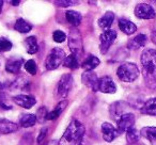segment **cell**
<instances>
[{
  "instance_id": "60d3db41",
  "label": "cell",
  "mask_w": 156,
  "mask_h": 145,
  "mask_svg": "<svg viewBox=\"0 0 156 145\" xmlns=\"http://www.w3.org/2000/svg\"><path fill=\"white\" fill-rule=\"evenodd\" d=\"M0 88H1V83H0Z\"/></svg>"
},
{
  "instance_id": "4fadbf2b",
  "label": "cell",
  "mask_w": 156,
  "mask_h": 145,
  "mask_svg": "<svg viewBox=\"0 0 156 145\" xmlns=\"http://www.w3.org/2000/svg\"><path fill=\"white\" fill-rule=\"evenodd\" d=\"M102 133H103V138H104V140L106 142H112L120 134L117 128L113 127L110 123L102 124Z\"/></svg>"
},
{
  "instance_id": "d590c367",
  "label": "cell",
  "mask_w": 156,
  "mask_h": 145,
  "mask_svg": "<svg viewBox=\"0 0 156 145\" xmlns=\"http://www.w3.org/2000/svg\"><path fill=\"white\" fill-rule=\"evenodd\" d=\"M5 94L2 93V92H0V106L5 104Z\"/></svg>"
},
{
  "instance_id": "8fae6325",
  "label": "cell",
  "mask_w": 156,
  "mask_h": 145,
  "mask_svg": "<svg viewBox=\"0 0 156 145\" xmlns=\"http://www.w3.org/2000/svg\"><path fill=\"white\" fill-rule=\"evenodd\" d=\"M81 80L85 85H87L91 91H98V78L93 71H85L81 76Z\"/></svg>"
},
{
  "instance_id": "4316f807",
  "label": "cell",
  "mask_w": 156,
  "mask_h": 145,
  "mask_svg": "<svg viewBox=\"0 0 156 145\" xmlns=\"http://www.w3.org/2000/svg\"><path fill=\"white\" fill-rule=\"evenodd\" d=\"M63 64L65 67H69V69H76L79 66V62H78V58L76 56H74L73 54H71L69 56L65 57Z\"/></svg>"
},
{
  "instance_id": "6da1fadb",
  "label": "cell",
  "mask_w": 156,
  "mask_h": 145,
  "mask_svg": "<svg viewBox=\"0 0 156 145\" xmlns=\"http://www.w3.org/2000/svg\"><path fill=\"white\" fill-rule=\"evenodd\" d=\"M141 64L145 85L150 89H156V50L145 49L141 54Z\"/></svg>"
},
{
  "instance_id": "5b68a950",
  "label": "cell",
  "mask_w": 156,
  "mask_h": 145,
  "mask_svg": "<svg viewBox=\"0 0 156 145\" xmlns=\"http://www.w3.org/2000/svg\"><path fill=\"white\" fill-rule=\"evenodd\" d=\"M69 47L71 48V51L74 56L77 58L83 54V40H81L80 33L78 32L76 29H72L69 36Z\"/></svg>"
},
{
  "instance_id": "ac0fdd59",
  "label": "cell",
  "mask_w": 156,
  "mask_h": 145,
  "mask_svg": "<svg viewBox=\"0 0 156 145\" xmlns=\"http://www.w3.org/2000/svg\"><path fill=\"white\" fill-rule=\"evenodd\" d=\"M113 19H115V14H113V12L108 11L98 19V26L102 29H104L105 31L109 30V28H110L111 25H112Z\"/></svg>"
},
{
  "instance_id": "f35d334b",
  "label": "cell",
  "mask_w": 156,
  "mask_h": 145,
  "mask_svg": "<svg viewBox=\"0 0 156 145\" xmlns=\"http://www.w3.org/2000/svg\"><path fill=\"white\" fill-rule=\"evenodd\" d=\"M2 5H3V2L0 0V13H1V11H2Z\"/></svg>"
},
{
  "instance_id": "44dd1931",
  "label": "cell",
  "mask_w": 156,
  "mask_h": 145,
  "mask_svg": "<svg viewBox=\"0 0 156 145\" xmlns=\"http://www.w3.org/2000/svg\"><path fill=\"white\" fill-rule=\"evenodd\" d=\"M100 62L101 61L98 57L93 56V54H89V56L87 57V59L83 61L81 66H83V68L85 69L86 71H93L95 67H98V65H100Z\"/></svg>"
},
{
  "instance_id": "f1b7e54d",
  "label": "cell",
  "mask_w": 156,
  "mask_h": 145,
  "mask_svg": "<svg viewBox=\"0 0 156 145\" xmlns=\"http://www.w3.org/2000/svg\"><path fill=\"white\" fill-rule=\"evenodd\" d=\"M26 44H27V52H28V54H33L39 49L37 37L35 36H29L28 39L26 40Z\"/></svg>"
},
{
  "instance_id": "83f0119b",
  "label": "cell",
  "mask_w": 156,
  "mask_h": 145,
  "mask_svg": "<svg viewBox=\"0 0 156 145\" xmlns=\"http://www.w3.org/2000/svg\"><path fill=\"white\" fill-rule=\"evenodd\" d=\"M139 138H140V132H138V130L135 129L134 127L129 128L126 131V140L129 144H134V143L138 142Z\"/></svg>"
},
{
  "instance_id": "d6986e66",
  "label": "cell",
  "mask_w": 156,
  "mask_h": 145,
  "mask_svg": "<svg viewBox=\"0 0 156 145\" xmlns=\"http://www.w3.org/2000/svg\"><path fill=\"white\" fill-rule=\"evenodd\" d=\"M147 35L144 34H138L137 36H135L133 40H130L128 42V48L129 49H139V48H142L147 44Z\"/></svg>"
},
{
  "instance_id": "74e56055",
  "label": "cell",
  "mask_w": 156,
  "mask_h": 145,
  "mask_svg": "<svg viewBox=\"0 0 156 145\" xmlns=\"http://www.w3.org/2000/svg\"><path fill=\"white\" fill-rule=\"evenodd\" d=\"M47 145H59V141L57 140H51L47 143Z\"/></svg>"
},
{
  "instance_id": "7402d4cb",
  "label": "cell",
  "mask_w": 156,
  "mask_h": 145,
  "mask_svg": "<svg viewBox=\"0 0 156 145\" xmlns=\"http://www.w3.org/2000/svg\"><path fill=\"white\" fill-rule=\"evenodd\" d=\"M141 113L156 116V97L150 98L149 100L145 102V104L141 108Z\"/></svg>"
},
{
  "instance_id": "f546056e",
  "label": "cell",
  "mask_w": 156,
  "mask_h": 145,
  "mask_svg": "<svg viewBox=\"0 0 156 145\" xmlns=\"http://www.w3.org/2000/svg\"><path fill=\"white\" fill-rule=\"evenodd\" d=\"M12 49V43L9 40L1 37L0 39V52H5Z\"/></svg>"
},
{
  "instance_id": "52a82bcc",
  "label": "cell",
  "mask_w": 156,
  "mask_h": 145,
  "mask_svg": "<svg viewBox=\"0 0 156 145\" xmlns=\"http://www.w3.org/2000/svg\"><path fill=\"white\" fill-rule=\"evenodd\" d=\"M115 39H117V32L112 29L106 30L101 34L100 36V49L101 54H105L109 50L110 46L115 43Z\"/></svg>"
},
{
  "instance_id": "2e32d148",
  "label": "cell",
  "mask_w": 156,
  "mask_h": 145,
  "mask_svg": "<svg viewBox=\"0 0 156 145\" xmlns=\"http://www.w3.org/2000/svg\"><path fill=\"white\" fill-rule=\"evenodd\" d=\"M23 63H24V60L22 58H17V57L11 58L10 60H8L7 64H5V71L11 74H16L20 71Z\"/></svg>"
},
{
  "instance_id": "d6a6232c",
  "label": "cell",
  "mask_w": 156,
  "mask_h": 145,
  "mask_svg": "<svg viewBox=\"0 0 156 145\" xmlns=\"http://www.w3.org/2000/svg\"><path fill=\"white\" fill-rule=\"evenodd\" d=\"M52 37H54V41L56 42V43H62V42H64L65 39H66V35H65V33L63 32V31L56 30L54 32V34H52Z\"/></svg>"
},
{
  "instance_id": "8992f818",
  "label": "cell",
  "mask_w": 156,
  "mask_h": 145,
  "mask_svg": "<svg viewBox=\"0 0 156 145\" xmlns=\"http://www.w3.org/2000/svg\"><path fill=\"white\" fill-rule=\"evenodd\" d=\"M73 85V77L71 74H64L61 79L59 80L58 85H57L56 93L60 99H64L66 98V96L69 95V91L72 89Z\"/></svg>"
},
{
  "instance_id": "3957f363",
  "label": "cell",
  "mask_w": 156,
  "mask_h": 145,
  "mask_svg": "<svg viewBox=\"0 0 156 145\" xmlns=\"http://www.w3.org/2000/svg\"><path fill=\"white\" fill-rule=\"evenodd\" d=\"M119 79L123 82H133L139 76V68L135 63L126 62L119 66L117 71Z\"/></svg>"
},
{
  "instance_id": "5bb4252c",
  "label": "cell",
  "mask_w": 156,
  "mask_h": 145,
  "mask_svg": "<svg viewBox=\"0 0 156 145\" xmlns=\"http://www.w3.org/2000/svg\"><path fill=\"white\" fill-rule=\"evenodd\" d=\"M127 108V105L124 102H115L110 106V114L111 117L118 119L122 116L123 114H125V109Z\"/></svg>"
},
{
  "instance_id": "e0dca14e",
  "label": "cell",
  "mask_w": 156,
  "mask_h": 145,
  "mask_svg": "<svg viewBox=\"0 0 156 145\" xmlns=\"http://www.w3.org/2000/svg\"><path fill=\"white\" fill-rule=\"evenodd\" d=\"M140 136L147 139L152 145H156V127H143L140 130Z\"/></svg>"
},
{
  "instance_id": "277c9868",
  "label": "cell",
  "mask_w": 156,
  "mask_h": 145,
  "mask_svg": "<svg viewBox=\"0 0 156 145\" xmlns=\"http://www.w3.org/2000/svg\"><path fill=\"white\" fill-rule=\"evenodd\" d=\"M65 59V52L63 49L56 47L49 52L45 60V66L48 71H54L57 69L63 63Z\"/></svg>"
},
{
  "instance_id": "603a6c76",
  "label": "cell",
  "mask_w": 156,
  "mask_h": 145,
  "mask_svg": "<svg viewBox=\"0 0 156 145\" xmlns=\"http://www.w3.org/2000/svg\"><path fill=\"white\" fill-rule=\"evenodd\" d=\"M66 106H67V100H61V102H59L58 105L55 107L54 110L47 114V119L51 121V119H58V117L60 116L61 113L64 111V109L66 108Z\"/></svg>"
},
{
  "instance_id": "484cf974",
  "label": "cell",
  "mask_w": 156,
  "mask_h": 145,
  "mask_svg": "<svg viewBox=\"0 0 156 145\" xmlns=\"http://www.w3.org/2000/svg\"><path fill=\"white\" fill-rule=\"evenodd\" d=\"M35 122H37L35 114H24L20 121V125L22 127L28 128V127H32L35 124Z\"/></svg>"
},
{
  "instance_id": "9a60e30c",
  "label": "cell",
  "mask_w": 156,
  "mask_h": 145,
  "mask_svg": "<svg viewBox=\"0 0 156 145\" xmlns=\"http://www.w3.org/2000/svg\"><path fill=\"white\" fill-rule=\"evenodd\" d=\"M18 125L9 119H0V133L1 134H9L12 132L17 131Z\"/></svg>"
},
{
  "instance_id": "4dcf8cb0",
  "label": "cell",
  "mask_w": 156,
  "mask_h": 145,
  "mask_svg": "<svg viewBox=\"0 0 156 145\" xmlns=\"http://www.w3.org/2000/svg\"><path fill=\"white\" fill-rule=\"evenodd\" d=\"M25 68L28 71L30 75H35L37 74V63L33 60H29L25 63Z\"/></svg>"
},
{
  "instance_id": "ffe728a7",
  "label": "cell",
  "mask_w": 156,
  "mask_h": 145,
  "mask_svg": "<svg viewBox=\"0 0 156 145\" xmlns=\"http://www.w3.org/2000/svg\"><path fill=\"white\" fill-rule=\"evenodd\" d=\"M119 28L121 29V31H123V32L127 35L133 34V33H135L137 31L136 25L130 22V20L124 19V18L119 20Z\"/></svg>"
},
{
  "instance_id": "cb8c5ba5",
  "label": "cell",
  "mask_w": 156,
  "mask_h": 145,
  "mask_svg": "<svg viewBox=\"0 0 156 145\" xmlns=\"http://www.w3.org/2000/svg\"><path fill=\"white\" fill-rule=\"evenodd\" d=\"M65 17H66V20L72 25L73 27H77L80 25L81 22V14L79 12H76V11H73V10H69L65 13Z\"/></svg>"
},
{
  "instance_id": "1f68e13d",
  "label": "cell",
  "mask_w": 156,
  "mask_h": 145,
  "mask_svg": "<svg viewBox=\"0 0 156 145\" xmlns=\"http://www.w3.org/2000/svg\"><path fill=\"white\" fill-rule=\"evenodd\" d=\"M47 114L48 113H47V110H46L45 107H41V108L37 111V114H35V116H37V121L43 123L45 119H47Z\"/></svg>"
},
{
  "instance_id": "836d02e7",
  "label": "cell",
  "mask_w": 156,
  "mask_h": 145,
  "mask_svg": "<svg viewBox=\"0 0 156 145\" xmlns=\"http://www.w3.org/2000/svg\"><path fill=\"white\" fill-rule=\"evenodd\" d=\"M77 3H78V1H75V0H61V1H56V5H58L59 7H62V8L75 5H77Z\"/></svg>"
},
{
  "instance_id": "ab89813d",
  "label": "cell",
  "mask_w": 156,
  "mask_h": 145,
  "mask_svg": "<svg viewBox=\"0 0 156 145\" xmlns=\"http://www.w3.org/2000/svg\"><path fill=\"white\" fill-rule=\"evenodd\" d=\"M12 5H20V1H12Z\"/></svg>"
},
{
  "instance_id": "30bf717a",
  "label": "cell",
  "mask_w": 156,
  "mask_h": 145,
  "mask_svg": "<svg viewBox=\"0 0 156 145\" xmlns=\"http://www.w3.org/2000/svg\"><path fill=\"white\" fill-rule=\"evenodd\" d=\"M98 91L102 93L113 94L117 91V85L111 77L104 76L98 79Z\"/></svg>"
},
{
  "instance_id": "9c48e42d",
  "label": "cell",
  "mask_w": 156,
  "mask_h": 145,
  "mask_svg": "<svg viewBox=\"0 0 156 145\" xmlns=\"http://www.w3.org/2000/svg\"><path fill=\"white\" fill-rule=\"evenodd\" d=\"M118 124V131L122 133L124 131H127L129 128L134 127L135 124V115L133 113H125L117 121Z\"/></svg>"
},
{
  "instance_id": "8d00e7d4",
  "label": "cell",
  "mask_w": 156,
  "mask_h": 145,
  "mask_svg": "<svg viewBox=\"0 0 156 145\" xmlns=\"http://www.w3.org/2000/svg\"><path fill=\"white\" fill-rule=\"evenodd\" d=\"M151 39H152V42H153V43L156 45V30L152 32V34H151Z\"/></svg>"
},
{
  "instance_id": "d4e9b609",
  "label": "cell",
  "mask_w": 156,
  "mask_h": 145,
  "mask_svg": "<svg viewBox=\"0 0 156 145\" xmlns=\"http://www.w3.org/2000/svg\"><path fill=\"white\" fill-rule=\"evenodd\" d=\"M14 29L20 33H27V32H30L31 29H32V26L29 22H27L25 19L20 18V19L16 20L15 25H14Z\"/></svg>"
},
{
  "instance_id": "e575fe53",
  "label": "cell",
  "mask_w": 156,
  "mask_h": 145,
  "mask_svg": "<svg viewBox=\"0 0 156 145\" xmlns=\"http://www.w3.org/2000/svg\"><path fill=\"white\" fill-rule=\"evenodd\" d=\"M47 130H48L47 127H44V128H42V129H41L39 136H37V144H41V143L44 141V139L46 138V134H47Z\"/></svg>"
},
{
  "instance_id": "7a4b0ae2",
  "label": "cell",
  "mask_w": 156,
  "mask_h": 145,
  "mask_svg": "<svg viewBox=\"0 0 156 145\" xmlns=\"http://www.w3.org/2000/svg\"><path fill=\"white\" fill-rule=\"evenodd\" d=\"M85 132V126L77 119H73L61 136L59 145H81Z\"/></svg>"
},
{
  "instance_id": "7c38bea8",
  "label": "cell",
  "mask_w": 156,
  "mask_h": 145,
  "mask_svg": "<svg viewBox=\"0 0 156 145\" xmlns=\"http://www.w3.org/2000/svg\"><path fill=\"white\" fill-rule=\"evenodd\" d=\"M13 102L16 105H18L20 107L25 109H30L37 104V99H35L33 96L31 95H24V94H20V95H16L13 97Z\"/></svg>"
},
{
  "instance_id": "ba28073f",
  "label": "cell",
  "mask_w": 156,
  "mask_h": 145,
  "mask_svg": "<svg viewBox=\"0 0 156 145\" xmlns=\"http://www.w3.org/2000/svg\"><path fill=\"white\" fill-rule=\"evenodd\" d=\"M135 15L141 19H153L155 18V10L147 3H140L135 8Z\"/></svg>"
}]
</instances>
